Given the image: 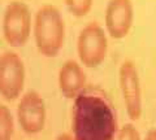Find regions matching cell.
Listing matches in <instances>:
<instances>
[{
	"label": "cell",
	"instance_id": "6da1fadb",
	"mask_svg": "<svg viewBox=\"0 0 156 140\" xmlns=\"http://www.w3.org/2000/svg\"><path fill=\"white\" fill-rule=\"evenodd\" d=\"M73 127L74 140H113L117 120L103 92L82 91L76 97Z\"/></svg>",
	"mask_w": 156,
	"mask_h": 140
},
{
	"label": "cell",
	"instance_id": "7a4b0ae2",
	"mask_svg": "<svg viewBox=\"0 0 156 140\" xmlns=\"http://www.w3.org/2000/svg\"><path fill=\"white\" fill-rule=\"evenodd\" d=\"M34 38L39 52L46 57H55L65 40V23L55 5L47 4L38 9L34 21Z\"/></svg>",
	"mask_w": 156,
	"mask_h": 140
},
{
	"label": "cell",
	"instance_id": "3957f363",
	"mask_svg": "<svg viewBox=\"0 0 156 140\" xmlns=\"http://www.w3.org/2000/svg\"><path fill=\"white\" fill-rule=\"evenodd\" d=\"M108 39L104 29L98 22H90L81 30L77 42V52L86 68H96L107 57Z\"/></svg>",
	"mask_w": 156,
	"mask_h": 140
},
{
	"label": "cell",
	"instance_id": "277c9868",
	"mask_svg": "<svg viewBox=\"0 0 156 140\" xmlns=\"http://www.w3.org/2000/svg\"><path fill=\"white\" fill-rule=\"evenodd\" d=\"M31 31V14L25 3L14 0L5 8L3 18V32L12 47H22Z\"/></svg>",
	"mask_w": 156,
	"mask_h": 140
},
{
	"label": "cell",
	"instance_id": "5b68a950",
	"mask_svg": "<svg viewBox=\"0 0 156 140\" xmlns=\"http://www.w3.org/2000/svg\"><path fill=\"white\" fill-rule=\"evenodd\" d=\"M25 84V65L14 52H5L0 56V95L12 101L20 97Z\"/></svg>",
	"mask_w": 156,
	"mask_h": 140
},
{
	"label": "cell",
	"instance_id": "8992f818",
	"mask_svg": "<svg viewBox=\"0 0 156 140\" xmlns=\"http://www.w3.org/2000/svg\"><path fill=\"white\" fill-rule=\"evenodd\" d=\"M118 80L129 118L131 121H138L142 115V90L139 74L134 62H122L118 71Z\"/></svg>",
	"mask_w": 156,
	"mask_h": 140
},
{
	"label": "cell",
	"instance_id": "52a82bcc",
	"mask_svg": "<svg viewBox=\"0 0 156 140\" xmlns=\"http://www.w3.org/2000/svg\"><path fill=\"white\" fill-rule=\"evenodd\" d=\"M17 120L29 135L40 132L46 125V104L37 91H28L17 105Z\"/></svg>",
	"mask_w": 156,
	"mask_h": 140
},
{
	"label": "cell",
	"instance_id": "ba28073f",
	"mask_svg": "<svg viewBox=\"0 0 156 140\" xmlns=\"http://www.w3.org/2000/svg\"><path fill=\"white\" fill-rule=\"evenodd\" d=\"M106 29L113 39H122L129 34L134 21L131 0H108L106 8Z\"/></svg>",
	"mask_w": 156,
	"mask_h": 140
},
{
	"label": "cell",
	"instance_id": "9c48e42d",
	"mask_svg": "<svg viewBox=\"0 0 156 140\" xmlns=\"http://www.w3.org/2000/svg\"><path fill=\"white\" fill-rule=\"evenodd\" d=\"M86 86V73L74 60H68L60 68L59 87L61 94L68 99L77 97Z\"/></svg>",
	"mask_w": 156,
	"mask_h": 140
},
{
	"label": "cell",
	"instance_id": "30bf717a",
	"mask_svg": "<svg viewBox=\"0 0 156 140\" xmlns=\"http://www.w3.org/2000/svg\"><path fill=\"white\" fill-rule=\"evenodd\" d=\"M14 132V120L8 106L0 105V140H11Z\"/></svg>",
	"mask_w": 156,
	"mask_h": 140
},
{
	"label": "cell",
	"instance_id": "8fae6325",
	"mask_svg": "<svg viewBox=\"0 0 156 140\" xmlns=\"http://www.w3.org/2000/svg\"><path fill=\"white\" fill-rule=\"evenodd\" d=\"M94 0H65L68 11L76 17H83L90 12Z\"/></svg>",
	"mask_w": 156,
	"mask_h": 140
},
{
	"label": "cell",
	"instance_id": "7c38bea8",
	"mask_svg": "<svg viewBox=\"0 0 156 140\" xmlns=\"http://www.w3.org/2000/svg\"><path fill=\"white\" fill-rule=\"evenodd\" d=\"M116 140H140V134L133 123H126L117 131Z\"/></svg>",
	"mask_w": 156,
	"mask_h": 140
},
{
	"label": "cell",
	"instance_id": "4fadbf2b",
	"mask_svg": "<svg viewBox=\"0 0 156 140\" xmlns=\"http://www.w3.org/2000/svg\"><path fill=\"white\" fill-rule=\"evenodd\" d=\"M145 140H156V129H151L146 134Z\"/></svg>",
	"mask_w": 156,
	"mask_h": 140
},
{
	"label": "cell",
	"instance_id": "5bb4252c",
	"mask_svg": "<svg viewBox=\"0 0 156 140\" xmlns=\"http://www.w3.org/2000/svg\"><path fill=\"white\" fill-rule=\"evenodd\" d=\"M55 140H74V138L72 135H69V134H61Z\"/></svg>",
	"mask_w": 156,
	"mask_h": 140
}]
</instances>
